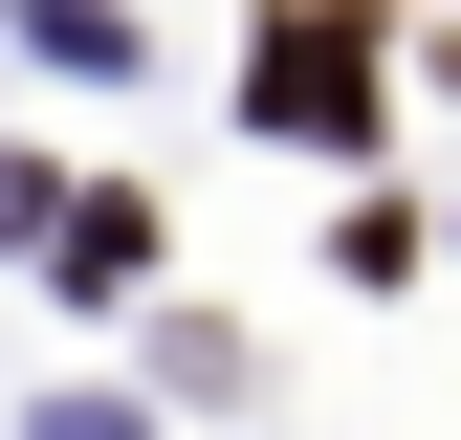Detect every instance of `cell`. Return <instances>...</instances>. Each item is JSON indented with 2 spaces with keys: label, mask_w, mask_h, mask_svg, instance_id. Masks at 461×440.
<instances>
[{
  "label": "cell",
  "mask_w": 461,
  "mask_h": 440,
  "mask_svg": "<svg viewBox=\"0 0 461 440\" xmlns=\"http://www.w3.org/2000/svg\"><path fill=\"white\" fill-rule=\"evenodd\" d=\"M264 110L308 154H374V23H352V0H285V23H264Z\"/></svg>",
  "instance_id": "1"
}]
</instances>
